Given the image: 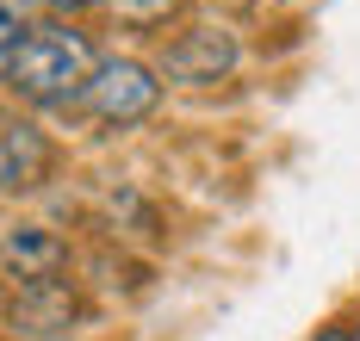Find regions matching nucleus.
Masks as SVG:
<instances>
[{"label":"nucleus","instance_id":"f03ea898","mask_svg":"<svg viewBox=\"0 0 360 341\" xmlns=\"http://www.w3.org/2000/svg\"><path fill=\"white\" fill-rule=\"evenodd\" d=\"M81 106L100 118V124H143L155 106H162V81H155V69L149 62H137V56H100V69H94V81L81 87Z\"/></svg>","mask_w":360,"mask_h":341},{"label":"nucleus","instance_id":"f8f14e48","mask_svg":"<svg viewBox=\"0 0 360 341\" xmlns=\"http://www.w3.org/2000/svg\"><path fill=\"white\" fill-rule=\"evenodd\" d=\"M0 118H6V112H0Z\"/></svg>","mask_w":360,"mask_h":341},{"label":"nucleus","instance_id":"39448f33","mask_svg":"<svg viewBox=\"0 0 360 341\" xmlns=\"http://www.w3.org/2000/svg\"><path fill=\"white\" fill-rule=\"evenodd\" d=\"M63 261H69V248H63L44 224H19V229L0 236V267H6L19 286H32V279H56Z\"/></svg>","mask_w":360,"mask_h":341},{"label":"nucleus","instance_id":"7ed1b4c3","mask_svg":"<svg viewBox=\"0 0 360 341\" xmlns=\"http://www.w3.org/2000/svg\"><path fill=\"white\" fill-rule=\"evenodd\" d=\"M236 62H243L236 32H224V25H186V32H174V38L162 44L155 81H174V87H217V81L236 75Z\"/></svg>","mask_w":360,"mask_h":341},{"label":"nucleus","instance_id":"423d86ee","mask_svg":"<svg viewBox=\"0 0 360 341\" xmlns=\"http://www.w3.org/2000/svg\"><path fill=\"white\" fill-rule=\"evenodd\" d=\"M75 286L69 279H32V286H19V298H13V323H25V329H69L75 323Z\"/></svg>","mask_w":360,"mask_h":341},{"label":"nucleus","instance_id":"9b49d317","mask_svg":"<svg viewBox=\"0 0 360 341\" xmlns=\"http://www.w3.org/2000/svg\"><path fill=\"white\" fill-rule=\"evenodd\" d=\"M0 75H6V56H0Z\"/></svg>","mask_w":360,"mask_h":341},{"label":"nucleus","instance_id":"f257e3e1","mask_svg":"<svg viewBox=\"0 0 360 341\" xmlns=\"http://www.w3.org/2000/svg\"><path fill=\"white\" fill-rule=\"evenodd\" d=\"M100 56L75 25H25V38L6 50V81L32 106H69L94 81Z\"/></svg>","mask_w":360,"mask_h":341},{"label":"nucleus","instance_id":"20e7f679","mask_svg":"<svg viewBox=\"0 0 360 341\" xmlns=\"http://www.w3.org/2000/svg\"><path fill=\"white\" fill-rule=\"evenodd\" d=\"M50 174H56V143L32 118H0V192L6 199L37 192Z\"/></svg>","mask_w":360,"mask_h":341},{"label":"nucleus","instance_id":"0eeeda50","mask_svg":"<svg viewBox=\"0 0 360 341\" xmlns=\"http://www.w3.org/2000/svg\"><path fill=\"white\" fill-rule=\"evenodd\" d=\"M19 38H25V13H19V0H0V56Z\"/></svg>","mask_w":360,"mask_h":341},{"label":"nucleus","instance_id":"6e6552de","mask_svg":"<svg viewBox=\"0 0 360 341\" xmlns=\"http://www.w3.org/2000/svg\"><path fill=\"white\" fill-rule=\"evenodd\" d=\"M50 6H63V13H81V6H100V0H50Z\"/></svg>","mask_w":360,"mask_h":341},{"label":"nucleus","instance_id":"1a4fd4ad","mask_svg":"<svg viewBox=\"0 0 360 341\" xmlns=\"http://www.w3.org/2000/svg\"><path fill=\"white\" fill-rule=\"evenodd\" d=\"M311 341H348V329H317Z\"/></svg>","mask_w":360,"mask_h":341},{"label":"nucleus","instance_id":"9d476101","mask_svg":"<svg viewBox=\"0 0 360 341\" xmlns=\"http://www.w3.org/2000/svg\"><path fill=\"white\" fill-rule=\"evenodd\" d=\"M348 341H360V323H354V329H348Z\"/></svg>","mask_w":360,"mask_h":341}]
</instances>
